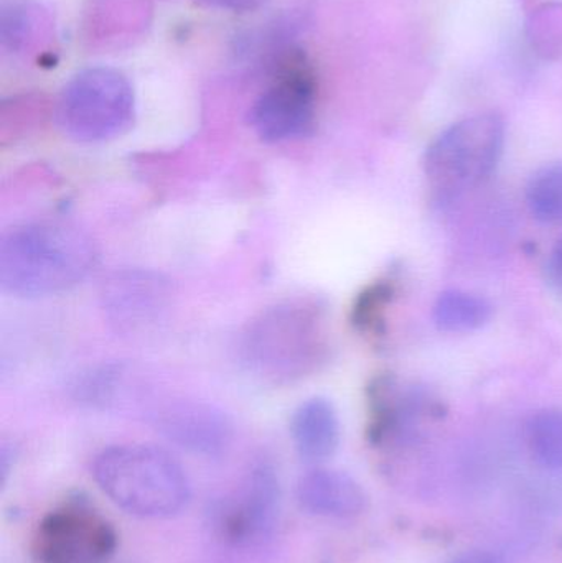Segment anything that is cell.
Listing matches in <instances>:
<instances>
[{
  "label": "cell",
  "instance_id": "cell-1",
  "mask_svg": "<svg viewBox=\"0 0 562 563\" xmlns=\"http://www.w3.org/2000/svg\"><path fill=\"white\" fill-rule=\"evenodd\" d=\"M98 253L91 238L63 221L13 228L0 243V285L15 297L62 294L88 277Z\"/></svg>",
  "mask_w": 562,
  "mask_h": 563
},
{
  "label": "cell",
  "instance_id": "cell-2",
  "mask_svg": "<svg viewBox=\"0 0 562 563\" xmlns=\"http://www.w3.org/2000/svg\"><path fill=\"white\" fill-rule=\"evenodd\" d=\"M329 354L323 308L316 301L287 300L250 321L240 338L247 371L271 384H290L319 371Z\"/></svg>",
  "mask_w": 562,
  "mask_h": 563
},
{
  "label": "cell",
  "instance_id": "cell-3",
  "mask_svg": "<svg viewBox=\"0 0 562 563\" xmlns=\"http://www.w3.org/2000/svg\"><path fill=\"white\" fill-rule=\"evenodd\" d=\"M92 476L115 506L135 518H172L190 501V482L184 468L157 446L106 449L96 456Z\"/></svg>",
  "mask_w": 562,
  "mask_h": 563
},
{
  "label": "cell",
  "instance_id": "cell-4",
  "mask_svg": "<svg viewBox=\"0 0 562 563\" xmlns=\"http://www.w3.org/2000/svg\"><path fill=\"white\" fill-rule=\"evenodd\" d=\"M505 147V121L482 112L449 125L425 154V175L436 197L452 200L484 184L497 168Z\"/></svg>",
  "mask_w": 562,
  "mask_h": 563
},
{
  "label": "cell",
  "instance_id": "cell-5",
  "mask_svg": "<svg viewBox=\"0 0 562 563\" xmlns=\"http://www.w3.org/2000/svg\"><path fill=\"white\" fill-rule=\"evenodd\" d=\"M59 128L73 141L98 144L121 137L134 124L135 96L131 81L108 66L76 73L56 101Z\"/></svg>",
  "mask_w": 562,
  "mask_h": 563
},
{
  "label": "cell",
  "instance_id": "cell-6",
  "mask_svg": "<svg viewBox=\"0 0 562 563\" xmlns=\"http://www.w3.org/2000/svg\"><path fill=\"white\" fill-rule=\"evenodd\" d=\"M317 118V78L300 49H287L277 58L267 88L251 106L250 122L264 142L306 137Z\"/></svg>",
  "mask_w": 562,
  "mask_h": 563
},
{
  "label": "cell",
  "instance_id": "cell-7",
  "mask_svg": "<svg viewBox=\"0 0 562 563\" xmlns=\"http://www.w3.org/2000/svg\"><path fill=\"white\" fill-rule=\"evenodd\" d=\"M33 545L38 563H109L118 532L88 501L75 499L40 521Z\"/></svg>",
  "mask_w": 562,
  "mask_h": 563
},
{
  "label": "cell",
  "instance_id": "cell-8",
  "mask_svg": "<svg viewBox=\"0 0 562 563\" xmlns=\"http://www.w3.org/2000/svg\"><path fill=\"white\" fill-rule=\"evenodd\" d=\"M280 503L279 478L273 466L261 463L218 509V528L224 539L238 548L266 544L279 525Z\"/></svg>",
  "mask_w": 562,
  "mask_h": 563
},
{
  "label": "cell",
  "instance_id": "cell-9",
  "mask_svg": "<svg viewBox=\"0 0 562 563\" xmlns=\"http://www.w3.org/2000/svg\"><path fill=\"white\" fill-rule=\"evenodd\" d=\"M101 300L109 323L119 333L141 334L167 314L172 285L154 271H119L106 280Z\"/></svg>",
  "mask_w": 562,
  "mask_h": 563
},
{
  "label": "cell",
  "instance_id": "cell-10",
  "mask_svg": "<svg viewBox=\"0 0 562 563\" xmlns=\"http://www.w3.org/2000/svg\"><path fill=\"white\" fill-rule=\"evenodd\" d=\"M154 422L165 439L195 455H223L233 439L230 419L210 404H168L155 413Z\"/></svg>",
  "mask_w": 562,
  "mask_h": 563
},
{
  "label": "cell",
  "instance_id": "cell-11",
  "mask_svg": "<svg viewBox=\"0 0 562 563\" xmlns=\"http://www.w3.org/2000/svg\"><path fill=\"white\" fill-rule=\"evenodd\" d=\"M300 508L320 518L350 519L366 509V495L362 486L335 470H313L297 486Z\"/></svg>",
  "mask_w": 562,
  "mask_h": 563
},
{
  "label": "cell",
  "instance_id": "cell-12",
  "mask_svg": "<svg viewBox=\"0 0 562 563\" xmlns=\"http://www.w3.org/2000/svg\"><path fill=\"white\" fill-rule=\"evenodd\" d=\"M290 435L300 459L309 463L329 460L340 443V420L333 404L323 397L300 404L290 420Z\"/></svg>",
  "mask_w": 562,
  "mask_h": 563
},
{
  "label": "cell",
  "instance_id": "cell-13",
  "mask_svg": "<svg viewBox=\"0 0 562 563\" xmlns=\"http://www.w3.org/2000/svg\"><path fill=\"white\" fill-rule=\"evenodd\" d=\"M49 10L38 0H2V48L16 56L32 55L52 38Z\"/></svg>",
  "mask_w": 562,
  "mask_h": 563
},
{
  "label": "cell",
  "instance_id": "cell-14",
  "mask_svg": "<svg viewBox=\"0 0 562 563\" xmlns=\"http://www.w3.org/2000/svg\"><path fill=\"white\" fill-rule=\"evenodd\" d=\"M151 9L144 0H89L85 30L92 42H122L147 26Z\"/></svg>",
  "mask_w": 562,
  "mask_h": 563
},
{
  "label": "cell",
  "instance_id": "cell-15",
  "mask_svg": "<svg viewBox=\"0 0 562 563\" xmlns=\"http://www.w3.org/2000/svg\"><path fill=\"white\" fill-rule=\"evenodd\" d=\"M494 307L482 295L465 290H445L432 308L434 323L448 333H472L491 323Z\"/></svg>",
  "mask_w": 562,
  "mask_h": 563
},
{
  "label": "cell",
  "instance_id": "cell-16",
  "mask_svg": "<svg viewBox=\"0 0 562 563\" xmlns=\"http://www.w3.org/2000/svg\"><path fill=\"white\" fill-rule=\"evenodd\" d=\"M527 205L540 223H562V164L544 165L531 175L527 185Z\"/></svg>",
  "mask_w": 562,
  "mask_h": 563
},
{
  "label": "cell",
  "instance_id": "cell-17",
  "mask_svg": "<svg viewBox=\"0 0 562 563\" xmlns=\"http://www.w3.org/2000/svg\"><path fill=\"white\" fill-rule=\"evenodd\" d=\"M528 446L540 465L562 470V410H543L527 426Z\"/></svg>",
  "mask_w": 562,
  "mask_h": 563
},
{
  "label": "cell",
  "instance_id": "cell-18",
  "mask_svg": "<svg viewBox=\"0 0 562 563\" xmlns=\"http://www.w3.org/2000/svg\"><path fill=\"white\" fill-rule=\"evenodd\" d=\"M392 294V287L386 284H375L368 290L363 291L353 308V323L362 330H375Z\"/></svg>",
  "mask_w": 562,
  "mask_h": 563
},
{
  "label": "cell",
  "instance_id": "cell-19",
  "mask_svg": "<svg viewBox=\"0 0 562 563\" xmlns=\"http://www.w3.org/2000/svg\"><path fill=\"white\" fill-rule=\"evenodd\" d=\"M200 5L208 9L223 10V12L247 13L260 10L269 0H197Z\"/></svg>",
  "mask_w": 562,
  "mask_h": 563
},
{
  "label": "cell",
  "instance_id": "cell-20",
  "mask_svg": "<svg viewBox=\"0 0 562 563\" xmlns=\"http://www.w3.org/2000/svg\"><path fill=\"white\" fill-rule=\"evenodd\" d=\"M548 274H550V280L553 282L554 287L562 291V238L551 253Z\"/></svg>",
  "mask_w": 562,
  "mask_h": 563
},
{
  "label": "cell",
  "instance_id": "cell-21",
  "mask_svg": "<svg viewBox=\"0 0 562 563\" xmlns=\"http://www.w3.org/2000/svg\"><path fill=\"white\" fill-rule=\"evenodd\" d=\"M452 563H505L498 555L487 551H471L459 555Z\"/></svg>",
  "mask_w": 562,
  "mask_h": 563
}]
</instances>
